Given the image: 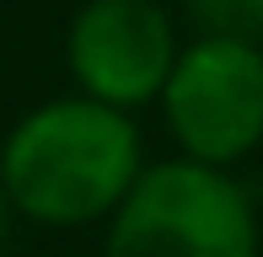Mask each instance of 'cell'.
Returning a JSON list of instances; mask_svg holds the SVG:
<instances>
[{
  "label": "cell",
  "instance_id": "6da1fadb",
  "mask_svg": "<svg viewBox=\"0 0 263 257\" xmlns=\"http://www.w3.org/2000/svg\"><path fill=\"white\" fill-rule=\"evenodd\" d=\"M140 177V134L124 108L70 97L27 113L0 150V188L11 209L43 225H86L113 215Z\"/></svg>",
  "mask_w": 263,
  "mask_h": 257
},
{
  "label": "cell",
  "instance_id": "7a4b0ae2",
  "mask_svg": "<svg viewBox=\"0 0 263 257\" xmlns=\"http://www.w3.org/2000/svg\"><path fill=\"white\" fill-rule=\"evenodd\" d=\"M107 257H258L247 193L210 161H166L113 209Z\"/></svg>",
  "mask_w": 263,
  "mask_h": 257
},
{
  "label": "cell",
  "instance_id": "3957f363",
  "mask_svg": "<svg viewBox=\"0 0 263 257\" xmlns=\"http://www.w3.org/2000/svg\"><path fill=\"white\" fill-rule=\"evenodd\" d=\"M161 108L194 161L226 166L247 156L263 139V54L242 38H199L177 54Z\"/></svg>",
  "mask_w": 263,
  "mask_h": 257
},
{
  "label": "cell",
  "instance_id": "277c9868",
  "mask_svg": "<svg viewBox=\"0 0 263 257\" xmlns=\"http://www.w3.org/2000/svg\"><path fill=\"white\" fill-rule=\"evenodd\" d=\"M172 65V22L151 0H91L70 27V70L81 91L107 108H140L161 97Z\"/></svg>",
  "mask_w": 263,
  "mask_h": 257
},
{
  "label": "cell",
  "instance_id": "5b68a950",
  "mask_svg": "<svg viewBox=\"0 0 263 257\" xmlns=\"http://www.w3.org/2000/svg\"><path fill=\"white\" fill-rule=\"evenodd\" d=\"M188 6L210 38H263V0H188Z\"/></svg>",
  "mask_w": 263,
  "mask_h": 257
},
{
  "label": "cell",
  "instance_id": "8992f818",
  "mask_svg": "<svg viewBox=\"0 0 263 257\" xmlns=\"http://www.w3.org/2000/svg\"><path fill=\"white\" fill-rule=\"evenodd\" d=\"M6 209H11V198H6V188H0V236H6Z\"/></svg>",
  "mask_w": 263,
  "mask_h": 257
}]
</instances>
